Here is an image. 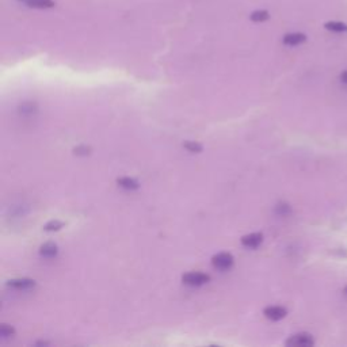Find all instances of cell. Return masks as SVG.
Segmentation results:
<instances>
[{
    "label": "cell",
    "instance_id": "cell-1",
    "mask_svg": "<svg viewBox=\"0 0 347 347\" xmlns=\"http://www.w3.org/2000/svg\"><path fill=\"white\" fill-rule=\"evenodd\" d=\"M182 281L185 285L202 286L211 281V275H209V274L201 273V271H193V273L185 274L182 277Z\"/></svg>",
    "mask_w": 347,
    "mask_h": 347
},
{
    "label": "cell",
    "instance_id": "cell-2",
    "mask_svg": "<svg viewBox=\"0 0 347 347\" xmlns=\"http://www.w3.org/2000/svg\"><path fill=\"white\" fill-rule=\"evenodd\" d=\"M315 344V340L312 335L301 332V334L292 335L288 340H286V346L292 347H312Z\"/></svg>",
    "mask_w": 347,
    "mask_h": 347
},
{
    "label": "cell",
    "instance_id": "cell-3",
    "mask_svg": "<svg viewBox=\"0 0 347 347\" xmlns=\"http://www.w3.org/2000/svg\"><path fill=\"white\" fill-rule=\"evenodd\" d=\"M212 265L215 269L219 270L231 269L232 265H233V256L228 252H220L212 258Z\"/></svg>",
    "mask_w": 347,
    "mask_h": 347
},
{
    "label": "cell",
    "instance_id": "cell-4",
    "mask_svg": "<svg viewBox=\"0 0 347 347\" xmlns=\"http://www.w3.org/2000/svg\"><path fill=\"white\" fill-rule=\"evenodd\" d=\"M263 315H265L269 320L278 322V320H281V319L285 318L286 315H288V310H286V308H284V306L271 305L267 306V308L263 310Z\"/></svg>",
    "mask_w": 347,
    "mask_h": 347
},
{
    "label": "cell",
    "instance_id": "cell-5",
    "mask_svg": "<svg viewBox=\"0 0 347 347\" xmlns=\"http://www.w3.org/2000/svg\"><path fill=\"white\" fill-rule=\"evenodd\" d=\"M262 241H263V235H262V233H258V232H255V233H250V235H246L241 237V244L247 248L259 247L260 244H262Z\"/></svg>",
    "mask_w": 347,
    "mask_h": 347
},
{
    "label": "cell",
    "instance_id": "cell-6",
    "mask_svg": "<svg viewBox=\"0 0 347 347\" xmlns=\"http://www.w3.org/2000/svg\"><path fill=\"white\" fill-rule=\"evenodd\" d=\"M22 3L29 7V9H37V10H44V9H53L56 3L53 0H21Z\"/></svg>",
    "mask_w": 347,
    "mask_h": 347
},
{
    "label": "cell",
    "instance_id": "cell-7",
    "mask_svg": "<svg viewBox=\"0 0 347 347\" xmlns=\"http://www.w3.org/2000/svg\"><path fill=\"white\" fill-rule=\"evenodd\" d=\"M7 285L10 288H14V289L18 290H27L31 289L36 286V282L33 280H29V278H17V280H11V281L7 282Z\"/></svg>",
    "mask_w": 347,
    "mask_h": 347
},
{
    "label": "cell",
    "instance_id": "cell-8",
    "mask_svg": "<svg viewBox=\"0 0 347 347\" xmlns=\"http://www.w3.org/2000/svg\"><path fill=\"white\" fill-rule=\"evenodd\" d=\"M282 41L286 46H298L306 41V36L302 33H289L286 34Z\"/></svg>",
    "mask_w": 347,
    "mask_h": 347
},
{
    "label": "cell",
    "instance_id": "cell-9",
    "mask_svg": "<svg viewBox=\"0 0 347 347\" xmlns=\"http://www.w3.org/2000/svg\"><path fill=\"white\" fill-rule=\"evenodd\" d=\"M324 27L328 31H334V33H347V25L339 21L327 22V23H324Z\"/></svg>",
    "mask_w": 347,
    "mask_h": 347
},
{
    "label": "cell",
    "instance_id": "cell-10",
    "mask_svg": "<svg viewBox=\"0 0 347 347\" xmlns=\"http://www.w3.org/2000/svg\"><path fill=\"white\" fill-rule=\"evenodd\" d=\"M57 252L58 247L54 243H46L40 248V254L44 258H54V256L57 255Z\"/></svg>",
    "mask_w": 347,
    "mask_h": 347
},
{
    "label": "cell",
    "instance_id": "cell-11",
    "mask_svg": "<svg viewBox=\"0 0 347 347\" xmlns=\"http://www.w3.org/2000/svg\"><path fill=\"white\" fill-rule=\"evenodd\" d=\"M117 183H118V186L125 189V190H136V189H138V186H140L136 179L128 178V177H125V178H120L118 181H117Z\"/></svg>",
    "mask_w": 347,
    "mask_h": 347
},
{
    "label": "cell",
    "instance_id": "cell-12",
    "mask_svg": "<svg viewBox=\"0 0 347 347\" xmlns=\"http://www.w3.org/2000/svg\"><path fill=\"white\" fill-rule=\"evenodd\" d=\"M14 334H15L14 327L9 326V324H2V327H0V336H2V339L13 338Z\"/></svg>",
    "mask_w": 347,
    "mask_h": 347
},
{
    "label": "cell",
    "instance_id": "cell-13",
    "mask_svg": "<svg viewBox=\"0 0 347 347\" xmlns=\"http://www.w3.org/2000/svg\"><path fill=\"white\" fill-rule=\"evenodd\" d=\"M183 147H185L189 152L193 153H199L202 151V145L199 144V143H195V141H186V143H183Z\"/></svg>",
    "mask_w": 347,
    "mask_h": 347
},
{
    "label": "cell",
    "instance_id": "cell-14",
    "mask_svg": "<svg viewBox=\"0 0 347 347\" xmlns=\"http://www.w3.org/2000/svg\"><path fill=\"white\" fill-rule=\"evenodd\" d=\"M269 18H270L269 13H267V11H265V10H262V11H255V13H254L251 15V19L254 22L267 21Z\"/></svg>",
    "mask_w": 347,
    "mask_h": 347
},
{
    "label": "cell",
    "instance_id": "cell-15",
    "mask_svg": "<svg viewBox=\"0 0 347 347\" xmlns=\"http://www.w3.org/2000/svg\"><path fill=\"white\" fill-rule=\"evenodd\" d=\"M61 228H62L61 221L53 220V221H49V223L46 224L45 227H44V229L48 232H53V231H58V229H61Z\"/></svg>",
    "mask_w": 347,
    "mask_h": 347
},
{
    "label": "cell",
    "instance_id": "cell-16",
    "mask_svg": "<svg viewBox=\"0 0 347 347\" xmlns=\"http://www.w3.org/2000/svg\"><path fill=\"white\" fill-rule=\"evenodd\" d=\"M340 82L344 83V84H347V70L343 71L342 74H340Z\"/></svg>",
    "mask_w": 347,
    "mask_h": 347
},
{
    "label": "cell",
    "instance_id": "cell-17",
    "mask_svg": "<svg viewBox=\"0 0 347 347\" xmlns=\"http://www.w3.org/2000/svg\"><path fill=\"white\" fill-rule=\"evenodd\" d=\"M343 296L347 298V286H344V289H343Z\"/></svg>",
    "mask_w": 347,
    "mask_h": 347
}]
</instances>
